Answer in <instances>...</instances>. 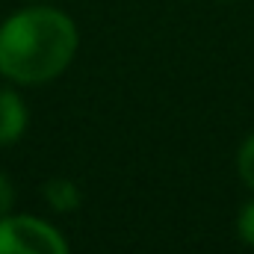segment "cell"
<instances>
[{
  "mask_svg": "<svg viewBox=\"0 0 254 254\" xmlns=\"http://www.w3.org/2000/svg\"><path fill=\"white\" fill-rule=\"evenodd\" d=\"M77 24L54 6H30L0 24V74L18 86L51 83L74 63Z\"/></svg>",
  "mask_w": 254,
  "mask_h": 254,
  "instance_id": "cell-1",
  "label": "cell"
},
{
  "mask_svg": "<svg viewBox=\"0 0 254 254\" xmlns=\"http://www.w3.org/2000/svg\"><path fill=\"white\" fill-rule=\"evenodd\" d=\"M0 254H71L65 237L39 216H0Z\"/></svg>",
  "mask_w": 254,
  "mask_h": 254,
  "instance_id": "cell-2",
  "label": "cell"
},
{
  "mask_svg": "<svg viewBox=\"0 0 254 254\" xmlns=\"http://www.w3.org/2000/svg\"><path fill=\"white\" fill-rule=\"evenodd\" d=\"M27 104L18 92L12 89H0V145H12L27 133Z\"/></svg>",
  "mask_w": 254,
  "mask_h": 254,
  "instance_id": "cell-3",
  "label": "cell"
},
{
  "mask_svg": "<svg viewBox=\"0 0 254 254\" xmlns=\"http://www.w3.org/2000/svg\"><path fill=\"white\" fill-rule=\"evenodd\" d=\"M42 192H45V201H48L57 213H74V210L80 207V201H83L77 184L68 181V178H51V181L42 187Z\"/></svg>",
  "mask_w": 254,
  "mask_h": 254,
  "instance_id": "cell-4",
  "label": "cell"
},
{
  "mask_svg": "<svg viewBox=\"0 0 254 254\" xmlns=\"http://www.w3.org/2000/svg\"><path fill=\"white\" fill-rule=\"evenodd\" d=\"M237 172H240L243 184L249 190H254V133L240 145V151H237Z\"/></svg>",
  "mask_w": 254,
  "mask_h": 254,
  "instance_id": "cell-5",
  "label": "cell"
},
{
  "mask_svg": "<svg viewBox=\"0 0 254 254\" xmlns=\"http://www.w3.org/2000/svg\"><path fill=\"white\" fill-rule=\"evenodd\" d=\"M237 237L249 249H254V198L240 210V216H237Z\"/></svg>",
  "mask_w": 254,
  "mask_h": 254,
  "instance_id": "cell-6",
  "label": "cell"
},
{
  "mask_svg": "<svg viewBox=\"0 0 254 254\" xmlns=\"http://www.w3.org/2000/svg\"><path fill=\"white\" fill-rule=\"evenodd\" d=\"M12 204H15V187H12L9 175L0 169V216H6L12 210Z\"/></svg>",
  "mask_w": 254,
  "mask_h": 254,
  "instance_id": "cell-7",
  "label": "cell"
}]
</instances>
